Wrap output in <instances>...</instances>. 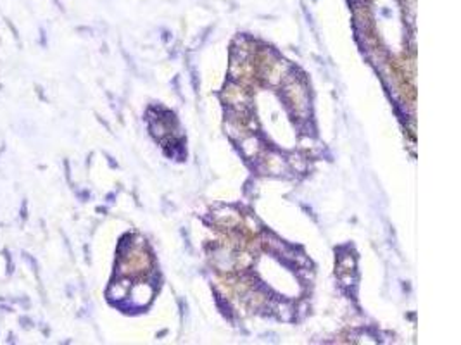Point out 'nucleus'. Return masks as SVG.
Returning <instances> with one entry per match:
<instances>
[{
    "instance_id": "nucleus-1",
    "label": "nucleus",
    "mask_w": 461,
    "mask_h": 345,
    "mask_svg": "<svg viewBox=\"0 0 461 345\" xmlns=\"http://www.w3.org/2000/svg\"><path fill=\"white\" fill-rule=\"evenodd\" d=\"M223 100L228 106V111H239V113H249L251 109V95L239 81H232L223 92Z\"/></svg>"
},
{
    "instance_id": "nucleus-2",
    "label": "nucleus",
    "mask_w": 461,
    "mask_h": 345,
    "mask_svg": "<svg viewBox=\"0 0 461 345\" xmlns=\"http://www.w3.org/2000/svg\"><path fill=\"white\" fill-rule=\"evenodd\" d=\"M240 142V149H242V154L246 155L249 161L252 159H259L264 154V147L261 144V140L257 137H254V133H249L242 138Z\"/></svg>"
},
{
    "instance_id": "nucleus-3",
    "label": "nucleus",
    "mask_w": 461,
    "mask_h": 345,
    "mask_svg": "<svg viewBox=\"0 0 461 345\" xmlns=\"http://www.w3.org/2000/svg\"><path fill=\"white\" fill-rule=\"evenodd\" d=\"M131 288V280L126 276H120V280L111 283L109 290H107V297L109 301L113 302H121L125 299H128V294H130Z\"/></svg>"
}]
</instances>
